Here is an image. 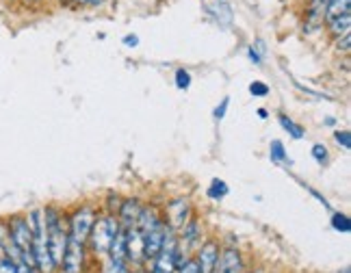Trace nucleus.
<instances>
[{
    "instance_id": "21",
    "label": "nucleus",
    "mask_w": 351,
    "mask_h": 273,
    "mask_svg": "<svg viewBox=\"0 0 351 273\" xmlns=\"http://www.w3.org/2000/svg\"><path fill=\"white\" fill-rule=\"evenodd\" d=\"M313 158L319 163V165H328V161H330L328 147L323 145V143H315V145H313Z\"/></svg>"
},
{
    "instance_id": "30",
    "label": "nucleus",
    "mask_w": 351,
    "mask_h": 273,
    "mask_svg": "<svg viewBox=\"0 0 351 273\" xmlns=\"http://www.w3.org/2000/svg\"><path fill=\"white\" fill-rule=\"evenodd\" d=\"M124 44H126L128 48H137V46H139V37H137V35H126V37H124Z\"/></svg>"
},
{
    "instance_id": "15",
    "label": "nucleus",
    "mask_w": 351,
    "mask_h": 273,
    "mask_svg": "<svg viewBox=\"0 0 351 273\" xmlns=\"http://www.w3.org/2000/svg\"><path fill=\"white\" fill-rule=\"evenodd\" d=\"M109 254H111V261L126 263V237H124V230H121V228H119V232H117L113 243H111Z\"/></svg>"
},
{
    "instance_id": "9",
    "label": "nucleus",
    "mask_w": 351,
    "mask_h": 273,
    "mask_svg": "<svg viewBox=\"0 0 351 273\" xmlns=\"http://www.w3.org/2000/svg\"><path fill=\"white\" fill-rule=\"evenodd\" d=\"M215 273H243V261L241 254L234 248H226L223 252H219L217 258V267H215Z\"/></svg>"
},
{
    "instance_id": "4",
    "label": "nucleus",
    "mask_w": 351,
    "mask_h": 273,
    "mask_svg": "<svg viewBox=\"0 0 351 273\" xmlns=\"http://www.w3.org/2000/svg\"><path fill=\"white\" fill-rule=\"evenodd\" d=\"M98 219V213L93 206H80L74 211V215L70 217V232H67V239H72L76 243H83L89 239L91 228Z\"/></svg>"
},
{
    "instance_id": "20",
    "label": "nucleus",
    "mask_w": 351,
    "mask_h": 273,
    "mask_svg": "<svg viewBox=\"0 0 351 273\" xmlns=\"http://www.w3.org/2000/svg\"><path fill=\"white\" fill-rule=\"evenodd\" d=\"M228 195V185L223 180H213V185L208 187V198L210 200H223Z\"/></svg>"
},
{
    "instance_id": "18",
    "label": "nucleus",
    "mask_w": 351,
    "mask_h": 273,
    "mask_svg": "<svg viewBox=\"0 0 351 273\" xmlns=\"http://www.w3.org/2000/svg\"><path fill=\"white\" fill-rule=\"evenodd\" d=\"M280 117V124H282V128H285L293 139H302L304 136V126H300V124H295V121L291 119V117H287V115H278Z\"/></svg>"
},
{
    "instance_id": "24",
    "label": "nucleus",
    "mask_w": 351,
    "mask_h": 273,
    "mask_svg": "<svg viewBox=\"0 0 351 273\" xmlns=\"http://www.w3.org/2000/svg\"><path fill=\"white\" fill-rule=\"evenodd\" d=\"M178 273H202V271H199V265H197L195 258H189V261H184L178 267Z\"/></svg>"
},
{
    "instance_id": "2",
    "label": "nucleus",
    "mask_w": 351,
    "mask_h": 273,
    "mask_svg": "<svg viewBox=\"0 0 351 273\" xmlns=\"http://www.w3.org/2000/svg\"><path fill=\"white\" fill-rule=\"evenodd\" d=\"M7 235H9V243L20 252V256L24 258L29 265H35L33 261V232L29 228V222L26 217H11V222L7 226Z\"/></svg>"
},
{
    "instance_id": "28",
    "label": "nucleus",
    "mask_w": 351,
    "mask_h": 273,
    "mask_svg": "<svg viewBox=\"0 0 351 273\" xmlns=\"http://www.w3.org/2000/svg\"><path fill=\"white\" fill-rule=\"evenodd\" d=\"M334 139H336V143L343 145L345 150H351V134L347 130H343V132L339 130V132L334 134Z\"/></svg>"
},
{
    "instance_id": "16",
    "label": "nucleus",
    "mask_w": 351,
    "mask_h": 273,
    "mask_svg": "<svg viewBox=\"0 0 351 273\" xmlns=\"http://www.w3.org/2000/svg\"><path fill=\"white\" fill-rule=\"evenodd\" d=\"M328 29H330V33H332L334 37H343V35H347L349 29H351V16H349V13H345V16H339V18L330 20V22H328Z\"/></svg>"
},
{
    "instance_id": "8",
    "label": "nucleus",
    "mask_w": 351,
    "mask_h": 273,
    "mask_svg": "<svg viewBox=\"0 0 351 273\" xmlns=\"http://www.w3.org/2000/svg\"><path fill=\"white\" fill-rule=\"evenodd\" d=\"M217 258H219V245L215 241H206L197 252V265L202 273H215V267H217Z\"/></svg>"
},
{
    "instance_id": "26",
    "label": "nucleus",
    "mask_w": 351,
    "mask_h": 273,
    "mask_svg": "<svg viewBox=\"0 0 351 273\" xmlns=\"http://www.w3.org/2000/svg\"><path fill=\"white\" fill-rule=\"evenodd\" d=\"M104 273H128L126 263H119V261H109L104 267Z\"/></svg>"
},
{
    "instance_id": "10",
    "label": "nucleus",
    "mask_w": 351,
    "mask_h": 273,
    "mask_svg": "<svg viewBox=\"0 0 351 273\" xmlns=\"http://www.w3.org/2000/svg\"><path fill=\"white\" fill-rule=\"evenodd\" d=\"M189 200H173L171 204H167V217H169V230H176V228H182L186 222H189Z\"/></svg>"
},
{
    "instance_id": "11",
    "label": "nucleus",
    "mask_w": 351,
    "mask_h": 273,
    "mask_svg": "<svg viewBox=\"0 0 351 273\" xmlns=\"http://www.w3.org/2000/svg\"><path fill=\"white\" fill-rule=\"evenodd\" d=\"M126 237V258L132 263H141L143 261V235L137 228H128L124 230Z\"/></svg>"
},
{
    "instance_id": "5",
    "label": "nucleus",
    "mask_w": 351,
    "mask_h": 273,
    "mask_svg": "<svg viewBox=\"0 0 351 273\" xmlns=\"http://www.w3.org/2000/svg\"><path fill=\"white\" fill-rule=\"evenodd\" d=\"M83 265H85V250H83V243H76L72 239H67L65 245V254H63V261L61 267L65 273H83Z\"/></svg>"
},
{
    "instance_id": "1",
    "label": "nucleus",
    "mask_w": 351,
    "mask_h": 273,
    "mask_svg": "<svg viewBox=\"0 0 351 273\" xmlns=\"http://www.w3.org/2000/svg\"><path fill=\"white\" fill-rule=\"evenodd\" d=\"M44 222H46L50 258H52V263H55V267H61L65 245H67V230L63 228L61 213L55 206H46L44 209Z\"/></svg>"
},
{
    "instance_id": "19",
    "label": "nucleus",
    "mask_w": 351,
    "mask_h": 273,
    "mask_svg": "<svg viewBox=\"0 0 351 273\" xmlns=\"http://www.w3.org/2000/svg\"><path fill=\"white\" fill-rule=\"evenodd\" d=\"M332 228H334V230H339V232H343V235H349V232H351V222H349V217L343 215V213H334V215H332Z\"/></svg>"
},
{
    "instance_id": "32",
    "label": "nucleus",
    "mask_w": 351,
    "mask_h": 273,
    "mask_svg": "<svg viewBox=\"0 0 351 273\" xmlns=\"http://www.w3.org/2000/svg\"><path fill=\"white\" fill-rule=\"evenodd\" d=\"M74 3H78V5H91V0H74Z\"/></svg>"
},
{
    "instance_id": "14",
    "label": "nucleus",
    "mask_w": 351,
    "mask_h": 273,
    "mask_svg": "<svg viewBox=\"0 0 351 273\" xmlns=\"http://www.w3.org/2000/svg\"><path fill=\"white\" fill-rule=\"evenodd\" d=\"M351 11V0H328L326 9H323V20H334L339 16H345V13Z\"/></svg>"
},
{
    "instance_id": "34",
    "label": "nucleus",
    "mask_w": 351,
    "mask_h": 273,
    "mask_svg": "<svg viewBox=\"0 0 351 273\" xmlns=\"http://www.w3.org/2000/svg\"><path fill=\"white\" fill-rule=\"evenodd\" d=\"M31 3H37V0H31Z\"/></svg>"
},
{
    "instance_id": "12",
    "label": "nucleus",
    "mask_w": 351,
    "mask_h": 273,
    "mask_svg": "<svg viewBox=\"0 0 351 273\" xmlns=\"http://www.w3.org/2000/svg\"><path fill=\"white\" fill-rule=\"evenodd\" d=\"M160 224V217H158V213H156V209L154 206H143L141 209V215H139V219H137V228L141 235L145 237V235H150V232L154 230V228H158Z\"/></svg>"
},
{
    "instance_id": "17",
    "label": "nucleus",
    "mask_w": 351,
    "mask_h": 273,
    "mask_svg": "<svg viewBox=\"0 0 351 273\" xmlns=\"http://www.w3.org/2000/svg\"><path fill=\"white\" fill-rule=\"evenodd\" d=\"M269 156H271L274 163H289L291 165V158L287 154V150H285V143L282 141H271V145H269Z\"/></svg>"
},
{
    "instance_id": "23",
    "label": "nucleus",
    "mask_w": 351,
    "mask_h": 273,
    "mask_svg": "<svg viewBox=\"0 0 351 273\" xmlns=\"http://www.w3.org/2000/svg\"><path fill=\"white\" fill-rule=\"evenodd\" d=\"M250 93L256 95V98H265V95H269V87L265 83H261V80H254L250 85Z\"/></svg>"
},
{
    "instance_id": "22",
    "label": "nucleus",
    "mask_w": 351,
    "mask_h": 273,
    "mask_svg": "<svg viewBox=\"0 0 351 273\" xmlns=\"http://www.w3.org/2000/svg\"><path fill=\"white\" fill-rule=\"evenodd\" d=\"M176 87L178 89H189L191 87V74H189L186 70H176Z\"/></svg>"
},
{
    "instance_id": "25",
    "label": "nucleus",
    "mask_w": 351,
    "mask_h": 273,
    "mask_svg": "<svg viewBox=\"0 0 351 273\" xmlns=\"http://www.w3.org/2000/svg\"><path fill=\"white\" fill-rule=\"evenodd\" d=\"M334 48L339 50V52H349V48H351V35L347 33V35H343V37H336V44H334Z\"/></svg>"
},
{
    "instance_id": "31",
    "label": "nucleus",
    "mask_w": 351,
    "mask_h": 273,
    "mask_svg": "<svg viewBox=\"0 0 351 273\" xmlns=\"http://www.w3.org/2000/svg\"><path fill=\"white\" fill-rule=\"evenodd\" d=\"M258 115H261V119H265V117H267L269 113L265 111V108H258Z\"/></svg>"
},
{
    "instance_id": "7",
    "label": "nucleus",
    "mask_w": 351,
    "mask_h": 273,
    "mask_svg": "<svg viewBox=\"0 0 351 273\" xmlns=\"http://www.w3.org/2000/svg\"><path fill=\"white\" fill-rule=\"evenodd\" d=\"M165 230H167V224L163 222L158 228H154L150 235L143 237V258H147V261H154V258L160 254V250H163V243H165Z\"/></svg>"
},
{
    "instance_id": "6",
    "label": "nucleus",
    "mask_w": 351,
    "mask_h": 273,
    "mask_svg": "<svg viewBox=\"0 0 351 273\" xmlns=\"http://www.w3.org/2000/svg\"><path fill=\"white\" fill-rule=\"evenodd\" d=\"M141 209L143 204L137 200V198H130V200H124L121 202V206L117 211V222H119V228L121 230H128V228H134L137 226V219L141 215Z\"/></svg>"
},
{
    "instance_id": "13",
    "label": "nucleus",
    "mask_w": 351,
    "mask_h": 273,
    "mask_svg": "<svg viewBox=\"0 0 351 273\" xmlns=\"http://www.w3.org/2000/svg\"><path fill=\"white\" fill-rule=\"evenodd\" d=\"M206 11L223 26L232 22V9H230V5H226V0H221V3H219V0H217V3H208Z\"/></svg>"
},
{
    "instance_id": "3",
    "label": "nucleus",
    "mask_w": 351,
    "mask_h": 273,
    "mask_svg": "<svg viewBox=\"0 0 351 273\" xmlns=\"http://www.w3.org/2000/svg\"><path fill=\"white\" fill-rule=\"evenodd\" d=\"M117 232H119V222L115 215L109 213V215L98 217L96 224L91 228V235L87 239V241H91V250L96 254H106Z\"/></svg>"
},
{
    "instance_id": "27",
    "label": "nucleus",
    "mask_w": 351,
    "mask_h": 273,
    "mask_svg": "<svg viewBox=\"0 0 351 273\" xmlns=\"http://www.w3.org/2000/svg\"><path fill=\"white\" fill-rule=\"evenodd\" d=\"M0 273H18L16 263L9 256H0Z\"/></svg>"
},
{
    "instance_id": "29",
    "label": "nucleus",
    "mask_w": 351,
    "mask_h": 273,
    "mask_svg": "<svg viewBox=\"0 0 351 273\" xmlns=\"http://www.w3.org/2000/svg\"><path fill=\"white\" fill-rule=\"evenodd\" d=\"M228 104H230V98H223L221 100V104L217 106V108H215V119H223L226 117V111H228Z\"/></svg>"
},
{
    "instance_id": "33",
    "label": "nucleus",
    "mask_w": 351,
    "mask_h": 273,
    "mask_svg": "<svg viewBox=\"0 0 351 273\" xmlns=\"http://www.w3.org/2000/svg\"><path fill=\"white\" fill-rule=\"evenodd\" d=\"M132 273H143V271H132Z\"/></svg>"
}]
</instances>
